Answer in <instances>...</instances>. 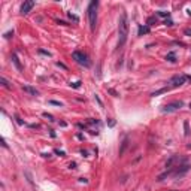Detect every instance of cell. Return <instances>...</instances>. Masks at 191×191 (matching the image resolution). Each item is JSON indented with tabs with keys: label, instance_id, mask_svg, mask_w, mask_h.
<instances>
[{
	"label": "cell",
	"instance_id": "obj_1",
	"mask_svg": "<svg viewBox=\"0 0 191 191\" xmlns=\"http://www.w3.org/2000/svg\"><path fill=\"white\" fill-rule=\"evenodd\" d=\"M127 38H128V16L125 12H123L118 20V45H117L118 49L124 46Z\"/></svg>",
	"mask_w": 191,
	"mask_h": 191
},
{
	"label": "cell",
	"instance_id": "obj_2",
	"mask_svg": "<svg viewBox=\"0 0 191 191\" xmlns=\"http://www.w3.org/2000/svg\"><path fill=\"white\" fill-rule=\"evenodd\" d=\"M97 8H99V2H97V0H93V2H90L88 9H87L91 31H94V30H96V24H97Z\"/></svg>",
	"mask_w": 191,
	"mask_h": 191
},
{
	"label": "cell",
	"instance_id": "obj_3",
	"mask_svg": "<svg viewBox=\"0 0 191 191\" xmlns=\"http://www.w3.org/2000/svg\"><path fill=\"white\" fill-rule=\"evenodd\" d=\"M72 57H73V60H75L78 64H81V66H85V67H90V66H91V61H90L88 55L84 54L82 51H73V52H72Z\"/></svg>",
	"mask_w": 191,
	"mask_h": 191
},
{
	"label": "cell",
	"instance_id": "obj_4",
	"mask_svg": "<svg viewBox=\"0 0 191 191\" xmlns=\"http://www.w3.org/2000/svg\"><path fill=\"white\" fill-rule=\"evenodd\" d=\"M182 106H184V102H182V100H175V102H170V103L164 105L163 108H161V112L170 114V112H175V110L181 109Z\"/></svg>",
	"mask_w": 191,
	"mask_h": 191
},
{
	"label": "cell",
	"instance_id": "obj_5",
	"mask_svg": "<svg viewBox=\"0 0 191 191\" xmlns=\"http://www.w3.org/2000/svg\"><path fill=\"white\" fill-rule=\"evenodd\" d=\"M187 81H188V76H187V75H184V73H179V75L172 76V79H170L169 84H170V87H172V88H178V87L184 85Z\"/></svg>",
	"mask_w": 191,
	"mask_h": 191
},
{
	"label": "cell",
	"instance_id": "obj_6",
	"mask_svg": "<svg viewBox=\"0 0 191 191\" xmlns=\"http://www.w3.org/2000/svg\"><path fill=\"white\" fill-rule=\"evenodd\" d=\"M34 2H24L23 5H21V15H27L33 8H34Z\"/></svg>",
	"mask_w": 191,
	"mask_h": 191
},
{
	"label": "cell",
	"instance_id": "obj_7",
	"mask_svg": "<svg viewBox=\"0 0 191 191\" xmlns=\"http://www.w3.org/2000/svg\"><path fill=\"white\" fill-rule=\"evenodd\" d=\"M23 91H26V93H28L30 96H39V91H38L36 88L30 87V85H23Z\"/></svg>",
	"mask_w": 191,
	"mask_h": 191
},
{
	"label": "cell",
	"instance_id": "obj_8",
	"mask_svg": "<svg viewBox=\"0 0 191 191\" xmlns=\"http://www.w3.org/2000/svg\"><path fill=\"white\" fill-rule=\"evenodd\" d=\"M127 146H128V137L125 136L123 139V142H121V148H120V152H118V154H120V157L124 155V152H125V150H127Z\"/></svg>",
	"mask_w": 191,
	"mask_h": 191
},
{
	"label": "cell",
	"instance_id": "obj_9",
	"mask_svg": "<svg viewBox=\"0 0 191 191\" xmlns=\"http://www.w3.org/2000/svg\"><path fill=\"white\" fill-rule=\"evenodd\" d=\"M150 31H151L150 26H139L137 34H139V36H143V34H146V33H150Z\"/></svg>",
	"mask_w": 191,
	"mask_h": 191
},
{
	"label": "cell",
	"instance_id": "obj_10",
	"mask_svg": "<svg viewBox=\"0 0 191 191\" xmlns=\"http://www.w3.org/2000/svg\"><path fill=\"white\" fill-rule=\"evenodd\" d=\"M12 63L15 64V67L18 69V70H23V66H21V63H20V60H18V57H16V54H12Z\"/></svg>",
	"mask_w": 191,
	"mask_h": 191
},
{
	"label": "cell",
	"instance_id": "obj_11",
	"mask_svg": "<svg viewBox=\"0 0 191 191\" xmlns=\"http://www.w3.org/2000/svg\"><path fill=\"white\" fill-rule=\"evenodd\" d=\"M166 60L167 61H170V63H176V54L172 51V52H169V54L166 55Z\"/></svg>",
	"mask_w": 191,
	"mask_h": 191
},
{
	"label": "cell",
	"instance_id": "obj_12",
	"mask_svg": "<svg viewBox=\"0 0 191 191\" xmlns=\"http://www.w3.org/2000/svg\"><path fill=\"white\" fill-rule=\"evenodd\" d=\"M166 91H169V88H167V87H166V88H161V90H158V91H154V93H152V97H155V96H160V94H163V93H166Z\"/></svg>",
	"mask_w": 191,
	"mask_h": 191
},
{
	"label": "cell",
	"instance_id": "obj_13",
	"mask_svg": "<svg viewBox=\"0 0 191 191\" xmlns=\"http://www.w3.org/2000/svg\"><path fill=\"white\" fill-rule=\"evenodd\" d=\"M0 82H2V85H3L5 88H11V84L6 81V78H5V76H2V78H0Z\"/></svg>",
	"mask_w": 191,
	"mask_h": 191
},
{
	"label": "cell",
	"instance_id": "obj_14",
	"mask_svg": "<svg viewBox=\"0 0 191 191\" xmlns=\"http://www.w3.org/2000/svg\"><path fill=\"white\" fill-rule=\"evenodd\" d=\"M67 16L72 20V21H75V23H79V18L76 16L75 14H72V12H67Z\"/></svg>",
	"mask_w": 191,
	"mask_h": 191
},
{
	"label": "cell",
	"instance_id": "obj_15",
	"mask_svg": "<svg viewBox=\"0 0 191 191\" xmlns=\"http://www.w3.org/2000/svg\"><path fill=\"white\" fill-rule=\"evenodd\" d=\"M184 130H185V136H188V135H190V125H188V121L184 123Z\"/></svg>",
	"mask_w": 191,
	"mask_h": 191
},
{
	"label": "cell",
	"instance_id": "obj_16",
	"mask_svg": "<svg viewBox=\"0 0 191 191\" xmlns=\"http://www.w3.org/2000/svg\"><path fill=\"white\" fill-rule=\"evenodd\" d=\"M157 15H160V16H167V18H169V16H170V12H166V11H158V12H157Z\"/></svg>",
	"mask_w": 191,
	"mask_h": 191
},
{
	"label": "cell",
	"instance_id": "obj_17",
	"mask_svg": "<svg viewBox=\"0 0 191 191\" xmlns=\"http://www.w3.org/2000/svg\"><path fill=\"white\" fill-rule=\"evenodd\" d=\"M49 105H54V106H63V103L61 102H57V100H49Z\"/></svg>",
	"mask_w": 191,
	"mask_h": 191
},
{
	"label": "cell",
	"instance_id": "obj_18",
	"mask_svg": "<svg viewBox=\"0 0 191 191\" xmlns=\"http://www.w3.org/2000/svg\"><path fill=\"white\" fill-rule=\"evenodd\" d=\"M3 36H5V39H9V38H12V36H14V30H11V31H6Z\"/></svg>",
	"mask_w": 191,
	"mask_h": 191
},
{
	"label": "cell",
	"instance_id": "obj_19",
	"mask_svg": "<svg viewBox=\"0 0 191 191\" xmlns=\"http://www.w3.org/2000/svg\"><path fill=\"white\" fill-rule=\"evenodd\" d=\"M81 84H82V82H81V81L72 82V84H70V87H73V88H79V87H81Z\"/></svg>",
	"mask_w": 191,
	"mask_h": 191
},
{
	"label": "cell",
	"instance_id": "obj_20",
	"mask_svg": "<svg viewBox=\"0 0 191 191\" xmlns=\"http://www.w3.org/2000/svg\"><path fill=\"white\" fill-rule=\"evenodd\" d=\"M43 117H45V118H48L49 121H54V117H52V115H49V114H46V112H43Z\"/></svg>",
	"mask_w": 191,
	"mask_h": 191
},
{
	"label": "cell",
	"instance_id": "obj_21",
	"mask_svg": "<svg viewBox=\"0 0 191 191\" xmlns=\"http://www.w3.org/2000/svg\"><path fill=\"white\" fill-rule=\"evenodd\" d=\"M39 54H43V55H48V57H51V52H48V51H45V49H39Z\"/></svg>",
	"mask_w": 191,
	"mask_h": 191
},
{
	"label": "cell",
	"instance_id": "obj_22",
	"mask_svg": "<svg viewBox=\"0 0 191 191\" xmlns=\"http://www.w3.org/2000/svg\"><path fill=\"white\" fill-rule=\"evenodd\" d=\"M154 21L157 23V18H154V16H151L150 20H148V24H150V26H152V23H154Z\"/></svg>",
	"mask_w": 191,
	"mask_h": 191
},
{
	"label": "cell",
	"instance_id": "obj_23",
	"mask_svg": "<svg viewBox=\"0 0 191 191\" xmlns=\"http://www.w3.org/2000/svg\"><path fill=\"white\" fill-rule=\"evenodd\" d=\"M164 24H166V26H173V21H172V20H166Z\"/></svg>",
	"mask_w": 191,
	"mask_h": 191
},
{
	"label": "cell",
	"instance_id": "obj_24",
	"mask_svg": "<svg viewBox=\"0 0 191 191\" xmlns=\"http://www.w3.org/2000/svg\"><path fill=\"white\" fill-rule=\"evenodd\" d=\"M57 23H58V24H61V26H69L66 21H61V20H57Z\"/></svg>",
	"mask_w": 191,
	"mask_h": 191
},
{
	"label": "cell",
	"instance_id": "obj_25",
	"mask_svg": "<svg viewBox=\"0 0 191 191\" xmlns=\"http://www.w3.org/2000/svg\"><path fill=\"white\" fill-rule=\"evenodd\" d=\"M55 154H58V155H61V157H64V152H63V151H58V150H55Z\"/></svg>",
	"mask_w": 191,
	"mask_h": 191
},
{
	"label": "cell",
	"instance_id": "obj_26",
	"mask_svg": "<svg viewBox=\"0 0 191 191\" xmlns=\"http://www.w3.org/2000/svg\"><path fill=\"white\" fill-rule=\"evenodd\" d=\"M15 120H16V123L20 124V125H23V124H24V123H23V120H20L18 117H15Z\"/></svg>",
	"mask_w": 191,
	"mask_h": 191
},
{
	"label": "cell",
	"instance_id": "obj_27",
	"mask_svg": "<svg viewBox=\"0 0 191 191\" xmlns=\"http://www.w3.org/2000/svg\"><path fill=\"white\" fill-rule=\"evenodd\" d=\"M2 145H3V148H8V143H6L5 139H2Z\"/></svg>",
	"mask_w": 191,
	"mask_h": 191
},
{
	"label": "cell",
	"instance_id": "obj_28",
	"mask_svg": "<svg viewBox=\"0 0 191 191\" xmlns=\"http://www.w3.org/2000/svg\"><path fill=\"white\" fill-rule=\"evenodd\" d=\"M57 66H58V67H63V69H67L66 66H64V64H63V63H60V61L57 63Z\"/></svg>",
	"mask_w": 191,
	"mask_h": 191
},
{
	"label": "cell",
	"instance_id": "obj_29",
	"mask_svg": "<svg viewBox=\"0 0 191 191\" xmlns=\"http://www.w3.org/2000/svg\"><path fill=\"white\" fill-rule=\"evenodd\" d=\"M185 34H187V36H191V28H187V30H185Z\"/></svg>",
	"mask_w": 191,
	"mask_h": 191
},
{
	"label": "cell",
	"instance_id": "obj_30",
	"mask_svg": "<svg viewBox=\"0 0 191 191\" xmlns=\"http://www.w3.org/2000/svg\"><path fill=\"white\" fill-rule=\"evenodd\" d=\"M69 167H70V169H76V163H70Z\"/></svg>",
	"mask_w": 191,
	"mask_h": 191
},
{
	"label": "cell",
	"instance_id": "obj_31",
	"mask_svg": "<svg viewBox=\"0 0 191 191\" xmlns=\"http://www.w3.org/2000/svg\"><path fill=\"white\" fill-rule=\"evenodd\" d=\"M109 93H110V94H114V96H118V94H117V91H115V90H109Z\"/></svg>",
	"mask_w": 191,
	"mask_h": 191
},
{
	"label": "cell",
	"instance_id": "obj_32",
	"mask_svg": "<svg viewBox=\"0 0 191 191\" xmlns=\"http://www.w3.org/2000/svg\"><path fill=\"white\" fill-rule=\"evenodd\" d=\"M109 125H110V127H114V125H115V121H114V120H110V121H109Z\"/></svg>",
	"mask_w": 191,
	"mask_h": 191
},
{
	"label": "cell",
	"instance_id": "obj_33",
	"mask_svg": "<svg viewBox=\"0 0 191 191\" xmlns=\"http://www.w3.org/2000/svg\"><path fill=\"white\" fill-rule=\"evenodd\" d=\"M190 109H191V103H190Z\"/></svg>",
	"mask_w": 191,
	"mask_h": 191
}]
</instances>
